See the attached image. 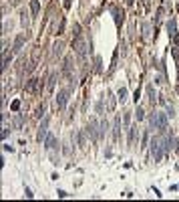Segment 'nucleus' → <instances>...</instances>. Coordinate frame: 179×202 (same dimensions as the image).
<instances>
[{"label": "nucleus", "mask_w": 179, "mask_h": 202, "mask_svg": "<svg viewBox=\"0 0 179 202\" xmlns=\"http://www.w3.org/2000/svg\"><path fill=\"white\" fill-rule=\"evenodd\" d=\"M151 126L159 127V130H165V127H167V119H165V115L163 113H153L151 115Z\"/></svg>", "instance_id": "obj_1"}, {"label": "nucleus", "mask_w": 179, "mask_h": 202, "mask_svg": "<svg viewBox=\"0 0 179 202\" xmlns=\"http://www.w3.org/2000/svg\"><path fill=\"white\" fill-rule=\"evenodd\" d=\"M151 154H153V158H155V162H159L161 160V144H159V140L157 137H153V141H151Z\"/></svg>", "instance_id": "obj_2"}, {"label": "nucleus", "mask_w": 179, "mask_h": 202, "mask_svg": "<svg viewBox=\"0 0 179 202\" xmlns=\"http://www.w3.org/2000/svg\"><path fill=\"white\" fill-rule=\"evenodd\" d=\"M67 99H69V93H67V91H58V97H57V105H58V109H65Z\"/></svg>", "instance_id": "obj_3"}, {"label": "nucleus", "mask_w": 179, "mask_h": 202, "mask_svg": "<svg viewBox=\"0 0 179 202\" xmlns=\"http://www.w3.org/2000/svg\"><path fill=\"white\" fill-rule=\"evenodd\" d=\"M46 127H48V117H44V121L40 123V127H38V141L44 140V135H46Z\"/></svg>", "instance_id": "obj_4"}, {"label": "nucleus", "mask_w": 179, "mask_h": 202, "mask_svg": "<svg viewBox=\"0 0 179 202\" xmlns=\"http://www.w3.org/2000/svg\"><path fill=\"white\" fill-rule=\"evenodd\" d=\"M119 137H121V119L115 117V140L119 141Z\"/></svg>", "instance_id": "obj_5"}, {"label": "nucleus", "mask_w": 179, "mask_h": 202, "mask_svg": "<svg viewBox=\"0 0 179 202\" xmlns=\"http://www.w3.org/2000/svg\"><path fill=\"white\" fill-rule=\"evenodd\" d=\"M89 135H91L93 140H97V123H95V121L89 123Z\"/></svg>", "instance_id": "obj_6"}, {"label": "nucleus", "mask_w": 179, "mask_h": 202, "mask_svg": "<svg viewBox=\"0 0 179 202\" xmlns=\"http://www.w3.org/2000/svg\"><path fill=\"white\" fill-rule=\"evenodd\" d=\"M24 38H26V34H20V37L16 38V42H14V51H16V53H18V51H20V47H22Z\"/></svg>", "instance_id": "obj_7"}, {"label": "nucleus", "mask_w": 179, "mask_h": 202, "mask_svg": "<svg viewBox=\"0 0 179 202\" xmlns=\"http://www.w3.org/2000/svg\"><path fill=\"white\" fill-rule=\"evenodd\" d=\"M54 144H57V141H54V137H53V135L46 137V148H48V150H53V148H54Z\"/></svg>", "instance_id": "obj_8"}, {"label": "nucleus", "mask_w": 179, "mask_h": 202, "mask_svg": "<svg viewBox=\"0 0 179 202\" xmlns=\"http://www.w3.org/2000/svg\"><path fill=\"white\" fill-rule=\"evenodd\" d=\"M119 99H121V101H127V89L125 87L119 89Z\"/></svg>", "instance_id": "obj_9"}, {"label": "nucleus", "mask_w": 179, "mask_h": 202, "mask_svg": "<svg viewBox=\"0 0 179 202\" xmlns=\"http://www.w3.org/2000/svg\"><path fill=\"white\" fill-rule=\"evenodd\" d=\"M147 93H149V99H151L153 103H155V91H153V87H151V85L147 87Z\"/></svg>", "instance_id": "obj_10"}, {"label": "nucleus", "mask_w": 179, "mask_h": 202, "mask_svg": "<svg viewBox=\"0 0 179 202\" xmlns=\"http://www.w3.org/2000/svg\"><path fill=\"white\" fill-rule=\"evenodd\" d=\"M30 6H32V12L36 14V12H38V2H36V0H32V4H30Z\"/></svg>", "instance_id": "obj_11"}, {"label": "nucleus", "mask_w": 179, "mask_h": 202, "mask_svg": "<svg viewBox=\"0 0 179 202\" xmlns=\"http://www.w3.org/2000/svg\"><path fill=\"white\" fill-rule=\"evenodd\" d=\"M135 113H137L139 119H143V109H141V107H137V111H135Z\"/></svg>", "instance_id": "obj_12"}, {"label": "nucleus", "mask_w": 179, "mask_h": 202, "mask_svg": "<svg viewBox=\"0 0 179 202\" xmlns=\"http://www.w3.org/2000/svg\"><path fill=\"white\" fill-rule=\"evenodd\" d=\"M65 8H71V0H65Z\"/></svg>", "instance_id": "obj_13"}]
</instances>
